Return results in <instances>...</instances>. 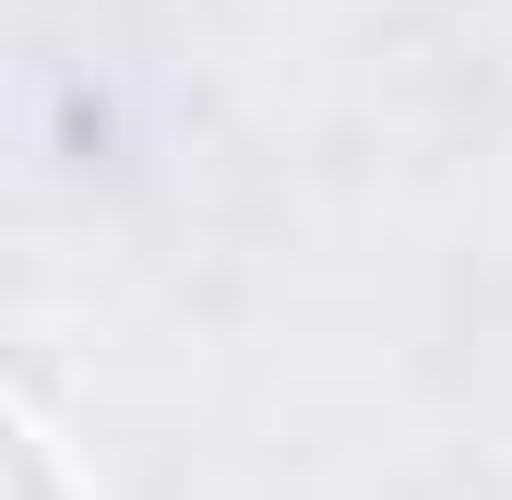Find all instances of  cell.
Wrapping results in <instances>:
<instances>
[{
    "mask_svg": "<svg viewBox=\"0 0 512 500\" xmlns=\"http://www.w3.org/2000/svg\"><path fill=\"white\" fill-rule=\"evenodd\" d=\"M0 500H72V477H60V465H48L12 417H0Z\"/></svg>",
    "mask_w": 512,
    "mask_h": 500,
    "instance_id": "6da1fadb",
    "label": "cell"
}]
</instances>
